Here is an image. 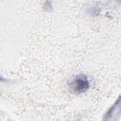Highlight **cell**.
<instances>
[{
    "mask_svg": "<svg viewBox=\"0 0 121 121\" xmlns=\"http://www.w3.org/2000/svg\"><path fill=\"white\" fill-rule=\"evenodd\" d=\"M70 89L74 93H81L86 91L89 87V83L87 78L79 75L74 78L69 84Z\"/></svg>",
    "mask_w": 121,
    "mask_h": 121,
    "instance_id": "6da1fadb",
    "label": "cell"
}]
</instances>
